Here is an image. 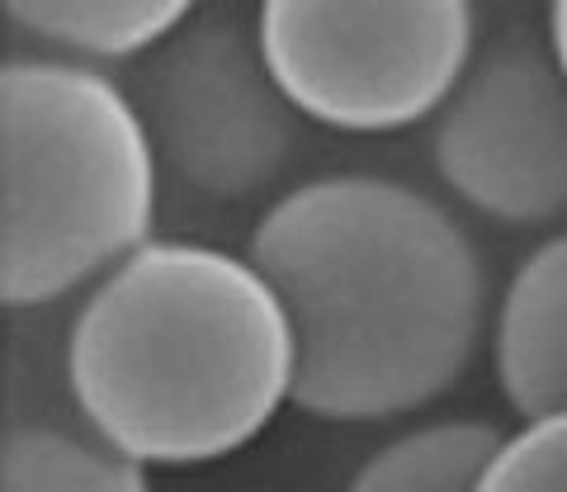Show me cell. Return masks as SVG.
Returning a JSON list of instances; mask_svg holds the SVG:
<instances>
[{"label":"cell","mask_w":567,"mask_h":492,"mask_svg":"<svg viewBox=\"0 0 567 492\" xmlns=\"http://www.w3.org/2000/svg\"><path fill=\"white\" fill-rule=\"evenodd\" d=\"M62 383L76 417L137 464L204 469L293 408V318L251 252L152 237L81 294Z\"/></svg>","instance_id":"2"},{"label":"cell","mask_w":567,"mask_h":492,"mask_svg":"<svg viewBox=\"0 0 567 492\" xmlns=\"http://www.w3.org/2000/svg\"><path fill=\"white\" fill-rule=\"evenodd\" d=\"M544 39H548V52H554V62L563 66V76H567V0H548Z\"/></svg>","instance_id":"12"},{"label":"cell","mask_w":567,"mask_h":492,"mask_svg":"<svg viewBox=\"0 0 567 492\" xmlns=\"http://www.w3.org/2000/svg\"><path fill=\"white\" fill-rule=\"evenodd\" d=\"M506 445L487 417H440L398 431L350 473L354 492H473Z\"/></svg>","instance_id":"10"},{"label":"cell","mask_w":567,"mask_h":492,"mask_svg":"<svg viewBox=\"0 0 567 492\" xmlns=\"http://www.w3.org/2000/svg\"><path fill=\"white\" fill-rule=\"evenodd\" d=\"M496 389L516 417L567 408V227L548 233L492 308Z\"/></svg>","instance_id":"7"},{"label":"cell","mask_w":567,"mask_h":492,"mask_svg":"<svg viewBox=\"0 0 567 492\" xmlns=\"http://www.w3.org/2000/svg\"><path fill=\"white\" fill-rule=\"evenodd\" d=\"M246 252L293 318L303 417H412L458 389L492 337L496 304L473 233L393 175L336 171L284 189Z\"/></svg>","instance_id":"1"},{"label":"cell","mask_w":567,"mask_h":492,"mask_svg":"<svg viewBox=\"0 0 567 492\" xmlns=\"http://www.w3.org/2000/svg\"><path fill=\"white\" fill-rule=\"evenodd\" d=\"M128 91L162 156V175L204 204H246L289 171L303 114L260 52L256 24L194 14L133 58Z\"/></svg>","instance_id":"5"},{"label":"cell","mask_w":567,"mask_h":492,"mask_svg":"<svg viewBox=\"0 0 567 492\" xmlns=\"http://www.w3.org/2000/svg\"><path fill=\"white\" fill-rule=\"evenodd\" d=\"M431 166L487 223L544 227L567 214V76L548 39L477 48L431 119Z\"/></svg>","instance_id":"6"},{"label":"cell","mask_w":567,"mask_h":492,"mask_svg":"<svg viewBox=\"0 0 567 492\" xmlns=\"http://www.w3.org/2000/svg\"><path fill=\"white\" fill-rule=\"evenodd\" d=\"M152 469L123 454L91 421L10 417L0 435V488L6 492H147Z\"/></svg>","instance_id":"9"},{"label":"cell","mask_w":567,"mask_h":492,"mask_svg":"<svg viewBox=\"0 0 567 492\" xmlns=\"http://www.w3.org/2000/svg\"><path fill=\"white\" fill-rule=\"evenodd\" d=\"M284 95L331 133L431 123L477 58V0H256Z\"/></svg>","instance_id":"4"},{"label":"cell","mask_w":567,"mask_h":492,"mask_svg":"<svg viewBox=\"0 0 567 492\" xmlns=\"http://www.w3.org/2000/svg\"><path fill=\"white\" fill-rule=\"evenodd\" d=\"M162 156L128 81L71 52L0 66V298L33 312L85 294L156 237Z\"/></svg>","instance_id":"3"},{"label":"cell","mask_w":567,"mask_h":492,"mask_svg":"<svg viewBox=\"0 0 567 492\" xmlns=\"http://www.w3.org/2000/svg\"><path fill=\"white\" fill-rule=\"evenodd\" d=\"M204 0H0L6 20L52 52L91 62H133L171 39Z\"/></svg>","instance_id":"8"},{"label":"cell","mask_w":567,"mask_h":492,"mask_svg":"<svg viewBox=\"0 0 567 492\" xmlns=\"http://www.w3.org/2000/svg\"><path fill=\"white\" fill-rule=\"evenodd\" d=\"M492 492H525V488H567V408H548L520 417L506 431V445L487 469Z\"/></svg>","instance_id":"11"}]
</instances>
